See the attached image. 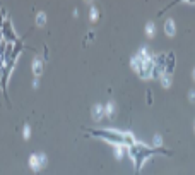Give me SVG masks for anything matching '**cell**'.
<instances>
[{
	"mask_svg": "<svg viewBox=\"0 0 195 175\" xmlns=\"http://www.w3.org/2000/svg\"><path fill=\"white\" fill-rule=\"evenodd\" d=\"M154 144H156V146H159V144H161V136H159V134L154 137Z\"/></svg>",
	"mask_w": 195,
	"mask_h": 175,
	"instance_id": "7c38bea8",
	"label": "cell"
},
{
	"mask_svg": "<svg viewBox=\"0 0 195 175\" xmlns=\"http://www.w3.org/2000/svg\"><path fill=\"white\" fill-rule=\"evenodd\" d=\"M164 31H166L169 36H173V35H174V22L171 21V19H168V21L164 22Z\"/></svg>",
	"mask_w": 195,
	"mask_h": 175,
	"instance_id": "8992f818",
	"label": "cell"
},
{
	"mask_svg": "<svg viewBox=\"0 0 195 175\" xmlns=\"http://www.w3.org/2000/svg\"><path fill=\"white\" fill-rule=\"evenodd\" d=\"M192 76H194V79H195V69H194V74H192Z\"/></svg>",
	"mask_w": 195,
	"mask_h": 175,
	"instance_id": "9a60e30c",
	"label": "cell"
},
{
	"mask_svg": "<svg viewBox=\"0 0 195 175\" xmlns=\"http://www.w3.org/2000/svg\"><path fill=\"white\" fill-rule=\"evenodd\" d=\"M146 33H147V36H154V33H156V28H154V24H152V22H147V26H146Z\"/></svg>",
	"mask_w": 195,
	"mask_h": 175,
	"instance_id": "9c48e42d",
	"label": "cell"
},
{
	"mask_svg": "<svg viewBox=\"0 0 195 175\" xmlns=\"http://www.w3.org/2000/svg\"><path fill=\"white\" fill-rule=\"evenodd\" d=\"M105 112H106L108 117H113V115H115V103H113V101H108V103H106Z\"/></svg>",
	"mask_w": 195,
	"mask_h": 175,
	"instance_id": "52a82bcc",
	"label": "cell"
},
{
	"mask_svg": "<svg viewBox=\"0 0 195 175\" xmlns=\"http://www.w3.org/2000/svg\"><path fill=\"white\" fill-rule=\"evenodd\" d=\"M98 14H99V12H98V9L92 5V7H91V19H92V21H96V19H98Z\"/></svg>",
	"mask_w": 195,
	"mask_h": 175,
	"instance_id": "8fae6325",
	"label": "cell"
},
{
	"mask_svg": "<svg viewBox=\"0 0 195 175\" xmlns=\"http://www.w3.org/2000/svg\"><path fill=\"white\" fill-rule=\"evenodd\" d=\"M92 136L98 137H105L106 141H111L113 144H123V146H133L135 137L130 132H120V131H105V129H89L87 131Z\"/></svg>",
	"mask_w": 195,
	"mask_h": 175,
	"instance_id": "7a4b0ae2",
	"label": "cell"
},
{
	"mask_svg": "<svg viewBox=\"0 0 195 175\" xmlns=\"http://www.w3.org/2000/svg\"><path fill=\"white\" fill-rule=\"evenodd\" d=\"M29 163H31V167L34 168V170H40V168L46 163V158H45V154H33L31 160H29Z\"/></svg>",
	"mask_w": 195,
	"mask_h": 175,
	"instance_id": "3957f363",
	"label": "cell"
},
{
	"mask_svg": "<svg viewBox=\"0 0 195 175\" xmlns=\"http://www.w3.org/2000/svg\"><path fill=\"white\" fill-rule=\"evenodd\" d=\"M29 134H31V131H29V126L24 127V137H29Z\"/></svg>",
	"mask_w": 195,
	"mask_h": 175,
	"instance_id": "4fadbf2b",
	"label": "cell"
},
{
	"mask_svg": "<svg viewBox=\"0 0 195 175\" xmlns=\"http://www.w3.org/2000/svg\"><path fill=\"white\" fill-rule=\"evenodd\" d=\"M103 112H105V108H103L101 105H94L92 106V117H94L96 120L103 117Z\"/></svg>",
	"mask_w": 195,
	"mask_h": 175,
	"instance_id": "5b68a950",
	"label": "cell"
},
{
	"mask_svg": "<svg viewBox=\"0 0 195 175\" xmlns=\"http://www.w3.org/2000/svg\"><path fill=\"white\" fill-rule=\"evenodd\" d=\"M161 83L164 88H169V84H171V76L169 74H161Z\"/></svg>",
	"mask_w": 195,
	"mask_h": 175,
	"instance_id": "ba28073f",
	"label": "cell"
},
{
	"mask_svg": "<svg viewBox=\"0 0 195 175\" xmlns=\"http://www.w3.org/2000/svg\"><path fill=\"white\" fill-rule=\"evenodd\" d=\"M128 153H130V156H132V160H133V165H135V174H139V170L142 168L144 161H146L147 158H151L152 154H156V153L171 154L168 149H164V148H149V146L140 144V143H135L133 146H130Z\"/></svg>",
	"mask_w": 195,
	"mask_h": 175,
	"instance_id": "6da1fadb",
	"label": "cell"
},
{
	"mask_svg": "<svg viewBox=\"0 0 195 175\" xmlns=\"http://www.w3.org/2000/svg\"><path fill=\"white\" fill-rule=\"evenodd\" d=\"M194 127H195V126H194Z\"/></svg>",
	"mask_w": 195,
	"mask_h": 175,
	"instance_id": "2e32d148",
	"label": "cell"
},
{
	"mask_svg": "<svg viewBox=\"0 0 195 175\" xmlns=\"http://www.w3.org/2000/svg\"><path fill=\"white\" fill-rule=\"evenodd\" d=\"M190 100H192V101H195V91H190Z\"/></svg>",
	"mask_w": 195,
	"mask_h": 175,
	"instance_id": "5bb4252c",
	"label": "cell"
},
{
	"mask_svg": "<svg viewBox=\"0 0 195 175\" xmlns=\"http://www.w3.org/2000/svg\"><path fill=\"white\" fill-rule=\"evenodd\" d=\"M33 70H34L36 76H40L43 72V60L41 58H34V62H33Z\"/></svg>",
	"mask_w": 195,
	"mask_h": 175,
	"instance_id": "277c9868",
	"label": "cell"
},
{
	"mask_svg": "<svg viewBox=\"0 0 195 175\" xmlns=\"http://www.w3.org/2000/svg\"><path fill=\"white\" fill-rule=\"evenodd\" d=\"M45 21H46L45 14H43V12H40V14H38V17H36V24H38V26H43V24H45Z\"/></svg>",
	"mask_w": 195,
	"mask_h": 175,
	"instance_id": "30bf717a",
	"label": "cell"
}]
</instances>
